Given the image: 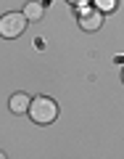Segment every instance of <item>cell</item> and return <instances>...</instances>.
<instances>
[{
  "mask_svg": "<svg viewBox=\"0 0 124 159\" xmlns=\"http://www.w3.org/2000/svg\"><path fill=\"white\" fill-rule=\"evenodd\" d=\"M29 96L27 93H16V96H11V101H8V106H11L13 114H27L29 111Z\"/></svg>",
  "mask_w": 124,
  "mask_h": 159,
  "instance_id": "277c9868",
  "label": "cell"
},
{
  "mask_svg": "<svg viewBox=\"0 0 124 159\" xmlns=\"http://www.w3.org/2000/svg\"><path fill=\"white\" fill-rule=\"evenodd\" d=\"M27 21L29 19L24 16V13H6V16H0V34L3 37H8V40H13V37H19V34L27 29Z\"/></svg>",
  "mask_w": 124,
  "mask_h": 159,
  "instance_id": "7a4b0ae2",
  "label": "cell"
},
{
  "mask_svg": "<svg viewBox=\"0 0 124 159\" xmlns=\"http://www.w3.org/2000/svg\"><path fill=\"white\" fill-rule=\"evenodd\" d=\"M77 19H79V27L87 29V32H95V29L103 27V11L95 8V6H92V8H79Z\"/></svg>",
  "mask_w": 124,
  "mask_h": 159,
  "instance_id": "3957f363",
  "label": "cell"
},
{
  "mask_svg": "<svg viewBox=\"0 0 124 159\" xmlns=\"http://www.w3.org/2000/svg\"><path fill=\"white\" fill-rule=\"evenodd\" d=\"M42 13H45V8L40 6V3H27V6H24V16H27L29 21H40Z\"/></svg>",
  "mask_w": 124,
  "mask_h": 159,
  "instance_id": "5b68a950",
  "label": "cell"
},
{
  "mask_svg": "<svg viewBox=\"0 0 124 159\" xmlns=\"http://www.w3.org/2000/svg\"><path fill=\"white\" fill-rule=\"evenodd\" d=\"M122 80H124V69H122Z\"/></svg>",
  "mask_w": 124,
  "mask_h": 159,
  "instance_id": "ba28073f",
  "label": "cell"
},
{
  "mask_svg": "<svg viewBox=\"0 0 124 159\" xmlns=\"http://www.w3.org/2000/svg\"><path fill=\"white\" fill-rule=\"evenodd\" d=\"M27 114L37 122V125H50V122H56V117H58V103L53 101V98H48V96H37L32 103H29Z\"/></svg>",
  "mask_w": 124,
  "mask_h": 159,
  "instance_id": "6da1fadb",
  "label": "cell"
},
{
  "mask_svg": "<svg viewBox=\"0 0 124 159\" xmlns=\"http://www.w3.org/2000/svg\"><path fill=\"white\" fill-rule=\"evenodd\" d=\"M69 3H85V0H69Z\"/></svg>",
  "mask_w": 124,
  "mask_h": 159,
  "instance_id": "52a82bcc",
  "label": "cell"
},
{
  "mask_svg": "<svg viewBox=\"0 0 124 159\" xmlns=\"http://www.w3.org/2000/svg\"><path fill=\"white\" fill-rule=\"evenodd\" d=\"M95 8H100L103 13H108V11L116 8V0H95Z\"/></svg>",
  "mask_w": 124,
  "mask_h": 159,
  "instance_id": "8992f818",
  "label": "cell"
}]
</instances>
